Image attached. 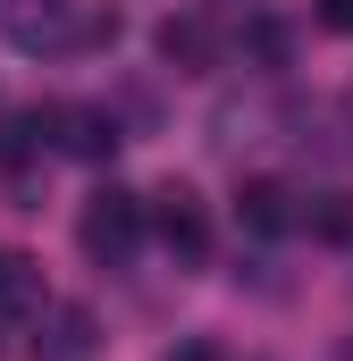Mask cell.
<instances>
[{
	"label": "cell",
	"mask_w": 353,
	"mask_h": 361,
	"mask_svg": "<svg viewBox=\"0 0 353 361\" xmlns=\"http://www.w3.org/2000/svg\"><path fill=\"white\" fill-rule=\"evenodd\" d=\"M25 319H42V261L34 252H0V336H17Z\"/></svg>",
	"instance_id": "277c9868"
},
{
	"label": "cell",
	"mask_w": 353,
	"mask_h": 361,
	"mask_svg": "<svg viewBox=\"0 0 353 361\" xmlns=\"http://www.w3.org/2000/svg\"><path fill=\"white\" fill-rule=\"evenodd\" d=\"M76 244H85L101 269H118L135 244H143V193H126V185H101L85 202V219H76Z\"/></svg>",
	"instance_id": "7a4b0ae2"
},
{
	"label": "cell",
	"mask_w": 353,
	"mask_h": 361,
	"mask_svg": "<svg viewBox=\"0 0 353 361\" xmlns=\"http://www.w3.org/2000/svg\"><path fill=\"white\" fill-rule=\"evenodd\" d=\"M210 126H219V135H210L219 152H236V143H261V126H269V101H227V109H219Z\"/></svg>",
	"instance_id": "30bf717a"
},
{
	"label": "cell",
	"mask_w": 353,
	"mask_h": 361,
	"mask_svg": "<svg viewBox=\"0 0 353 361\" xmlns=\"http://www.w3.org/2000/svg\"><path fill=\"white\" fill-rule=\"evenodd\" d=\"M320 25H337V34H353V0H320Z\"/></svg>",
	"instance_id": "7c38bea8"
},
{
	"label": "cell",
	"mask_w": 353,
	"mask_h": 361,
	"mask_svg": "<svg viewBox=\"0 0 353 361\" xmlns=\"http://www.w3.org/2000/svg\"><path fill=\"white\" fill-rule=\"evenodd\" d=\"M160 59L185 68V76H202V68L219 59V34H210L202 17H169V25H160Z\"/></svg>",
	"instance_id": "52a82bcc"
},
{
	"label": "cell",
	"mask_w": 353,
	"mask_h": 361,
	"mask_svg": "<svg viewBox=\"0 0 353 361\" xmlns=\"http://www.w3.org/2000/svg\"><path fill=\"white\" fill-rule=\"evenodd\" d=\"M143 219L160 227V244H169L185 269H193V261H210V210H202V193H193V185H160V193L143 202Z\"/></svg>",
	"instance_id": "3957f363"
},
{
	"label": "cell",
	"mask_w": 353,
	"mask_h": 361,
	"mask_svg": "<svg viewBox=\"0 0 353 361\" xmlns=\"http://www.w3.org/2000/svg\"><path fill=\"white\" fill-rule=\"evenodd\" d=\"M236 219H244L253 235H286V227H294V193L277 177H253V185H236Z\"/></svg>",
	"instance_id": "8992f818"
},
{
	"label": "cell",
	"mask_w": 353,
	"mask_h": 361,
	"mask_svg": "<svg viewBox=\"0 0 353 361\" xmlns=\"http://www.w3.org/2000/svg\"><path fill=\"white\" fill-rule=\"evenodd\" d=\"M294 219H303L320 244H345L353 235V193H311V210H294Z\"/></svg>",
	"instance_id": "8fae6325"
},
{
	"label": "cell",
	"mask_w": 353,
	"mask_h": 361,
	"mask_svg": "<svg viewBox=\"0 0 353 361\" xmlns=\"http://www.w3.org/2000/svg\"><path fill=\"white\" fill-rule=\"evenodd\" d=\"M42 361H92V311H51Z\"/></svg>",
	"instance_id": "ba28073f"
},
{
	"label": "cell",
	"mask_w": 353,
	"mask_h": 361,
	"mask_svg": "<svg viewBox=\"0 0 353 361\" xmlns=\"http://www.w3.org/2000/svg\"><path fill=\"white\" fill-rule=\"evenodd\" d=\"M0 34L25 59H59V51L85 42V8L76 0H0Z\"/></svg>",
	"instance_id": "6da1fadb"
},
{
	"label": "cell",
	"mask_w": 353,
	"mask_h": 361,
	"mask_svg": "<svg viewBox=\"0 0 353 361\" xmlns=\"http://www.w3.org/2000/svg\"><path fill=\"white\" fill-rule=\"evenodd\" d=\"M337 118H345V152H353V85H345V101H337Z\"/></svg>",
	"instance_id": "4fadbf2b"
},
{
	"label": "cell",
	"mask_w": 353,
	"mask_h": 361,
	"mask_svg": "<svg viewBox=\"0 0 353 361\" xmlns=\"http://www.w3.org/2000/svg\"><path fill=\"white\" fill-rule=\"evenodd\" d=\"M42 143H51V109H17V118L0 126V160H8V169H25Z\"/></svg>",
	"instance_id": "9c48e42d"
},
{
	"label": "cell",
	"mask_w": 353,
	"mask_h": 361,
	"mask_svg": "<svg viewBox=\"0 0 353 361\" xmlns=\"http://www.w3.org/2000/svg\"><path fill=\"white\" fill-rule=\"evenodd\" d=\"M51 135H59V152H76V160H109V152H118V118H109V109H51Z\"/></svg>",
	"instance_id": "5b68a950"
},
{
	"label": "cell",
	"mask_w": 353,
	"mask_h": 361,
	"mask_svg": "<svg viewBox=\"0 0 353 361\" xmlns=\"http://www.w3.org/2000/svg\"><path fill=\"white\" fill-rule=\"evenodd\" d=\"M169 361H210V345H185V353H169Z\"/></svg>",
	"instance_id": "5bb4252c"
}]
</instances>
